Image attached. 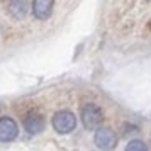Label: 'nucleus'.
Listing matches in <instances>:
<instances>
[{
    "label": "nucleus",
    "mask_w": 151,
    "mask_h": 151,
    "mask_svg": "<svg viewBox=\"0 0 151 151\" xmlns=\"http://www.w3.org/2000/svg\"><path fill=\"white\" fill-rule=\"evenodd\" d=\"M53 127L60 134H68L76 127V117L70 110H60L53 117Z\"/></svg>",
    "instance_id": "1"
},
{
    "label": "nucleus",
    "mask_w": 151,
    "mask_h": 151,
    "mask_svg": "<svg viewBox=\"0 0 151 151\" xmlns=\"http://www.w3.org/2000/svg\"><path fill=\"white\" fill-rule=\"evenodd\" d=\"M102 117L104 116H102L100 107H97L93 104L85 105L82 110V121L87 129H99V126L102 124Z\"/></svg>",
    "instance_id": "2"
},
{
    "label": "nucleus",
    "mask_w": 151,
    "mask_h": 151,
    "mask_svg": "<svg viewBox=\"0 0 151 151\" xmlns=\"http://www.w3.org/2000/svg\"><path fill=\"white\" fill-rule=\"evenodd\" d=\"M95 144L104 151H110L116 148L117 144V136L116 132L109 127H99L95 131Z\"/></svg>",
    "instance_id": "3"
},
{
    "label": "nucleus",
    "mask_w": 151,
    "mask_h": 151,
    "mask_svg": "<svg viewBox=\"0 0 151 151\" xmlns=\"http://www.w3.org/2000/svg\"><path fill=\"white\" fill-rule=\"evenodd\" d=\"M17 134H19V129H17V124L14 119L2 117L0 119V141H4V143L12 141L17 137Z\"/></svg>",
    "instance_id": "4"
},
{
    "label": "nucleus",
    "mask_w": 151,
    "mask_h": 151,
    "mask_svg": "<svg viewBox=\"0 0 151 151\" xmlns=\"http://www.w3.org/2000/svg\"><path fill=\"white\" fill-rule=\"evenodd\" d=\"M24 127H26V131L29 134H37V132H41L44 129V119H42L41 114L31 112L26 117V121H24Z\"/></svg>",
    "instance_id": "5"
},
{
    "label": "nucleus",
    "mask_w": 151,
    "mask_h": 151,
    "mask_svg": "<svg viewBox=\"0 0 151 151\" xmlns=\"http://www.w3.org/2000/svg\"><path fill=\"white\" fill-rule=\"evenodd\" d=\"M53 10V2L51 0H36L32 4V12L37 19H48Z\"/></svg>",
    "instance_id": "6"
},
{
    "label": "nucleus",
    "mask_w": 151,
    "mask_h": 151,
    "mask_svg": "<svg viewBox=\"0 0 151 151\" xmlns=\"http://www.w3.org/2000/svg\"><path fill=\"white\" fill-rule=\"evenodd\" d=\"M126 151H148V148H146V144H144L143 141L134 139V141H131V143L126 146Z\"/></svg>",
    "instance_id": "7"
}]
</instances>
